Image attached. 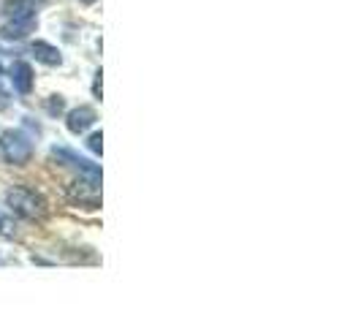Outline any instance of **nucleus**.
Segmentation results:
<instances>
[{"mask_svg": "<svg viewBox=\"0 0 361 326\" xmlns=\"http://www.w3.org/2000/svg\"><path fill=\"white\" fill-rule=\"evenodd\" d=\"M33 28H36V14H33L30 8H25V11L14 14V19H8V22L0 28V36L19 41V38L30 36V33H33Z\"/></svg>", "mask_w": 361, "mask_h": 326, "instance_id": "obj_5", "label": "nucleus"}, {"mask_svg": "<svg viewBox=\"0 0 361 326\" xmlns=\"http://www.w3.org/2000/svg\"><path fill=\"white\" fill-rule=\"evenodd\" d=\"M6 207H8V212L17 217H25V220H36V217H44L47 215V199L33 191V188H25V185H19V188H8L6 191Z\"/></svg>", "mask_w": 361, "mask_h": 326, "instance_id": "obj_1", "label": "nucleus"}, {"mask_svg": "<svg viewBox=\"0 0 361 326\" xmlns=\"http://www.w3.org/2000/svg\"><path fill=\"white\" fill-rule=\"evenodd\" d=\"M0 234L3 236H17V229H14V223L8 220V217L0 212Z\"/></svg>", "mask_w": 361, "mask_h": 326, "instance_id": "obj_10", "label": "nucleus"}, {"mask_svg": "<svg viewBox=\"0 0 361 326\" xmlns=\"http://www.w3.org/2000/svg\"><path fill=\"white\" fill-rule=\"evenodd\" d=\"M52 155L63 163V166H71V169H76L82 177L101 180V166H98V163H92V161H87V158H82V155H76V152H73V150H68V147H54Z\"/></svg>", "mask_w": 361, "mask_h": 326, "instance_id": "obj_4", "label": "nucleus"}, {"mask_svg": "<svg viewBox=\"0 0 361 326\" xmlns=\"http://www.w3.org/2000/svg\"><path fill=\"white\" fill-rule=\"evenodd\" d=\"M95 120H98V114H95V109L92 107H76L68 111L66 126H68L71 133H85L87 128L95 126Z\"/></svg>", "mask_w": 361, "mask_h": 326, "instance_id": "obj_6", "label": "nucleus"}, {"mask_svg": "<svg viewBox=\"0 0 361 326\" xmlns=\"http://www.w3.org/2000/svg\"><path fill=\"white\" fill-rule=\"evenodd\" d=\"M30 52L36 54L38 63H44V66H49V68H54V66H60V63H63V54H60V49H57V47H52V44H47V41H33Z\"/></svg>", "mask_w": 361, "mask_h": 326, "instance_id": "obj_8", "label": "nucleus"}, {"mask_svg": "<svg viewBox=\"0 0 361 326\" xmlns=\"http://www.w3.org/2000/svg\"><path fill=\"white\" fill-rule=\"evenodd\" d=\"M0 155L6 158V163L25 166L33 158V142L22 131H3L0 133Z\"/></svg>", "mask_w": 361, "mask_h": 326, "instance_id": "obj_2", "label": "nucleus"}, {"mask_svg": "<svg viewBox=\"0 0 361 326\" xmlns=\"http://www.w3.org/2000/svg\"><path fill=\"white\" fill-rule=\"evenodd\" d=\"M101 180H92V177H79L66 188V196L71 204L82 207V210H98L101 207Z\"/></svg>", "mask_w": 361, "mask_h": 326, "instance_id": "obj_3", "label": "nucleus"}, {"mask_svg": "<svg viewBox=\"0 0 361 326\" xmlns=\"http://www.w3.org/2000/svg\"><path fill=\"white\" fill-rule=\"evenodd\" d=\"M33 82H36V76H33L30 63L17 60V63L11 66V85H14V90H17L19 95H30V90H33Z\"/></svg>", "mask_w": 361, "mask_h": 326, "instance_id": "obj_7", "label": "nucleus"}, {"mask_svg": "<svg viewBox=\"0 0 361 326\" xmlns=\"http://www.w3.org/2000/svg\"><path fill=\"white\" fill-rule=\"evenodd\" d=\"M47 109H49V114H60V111H63V98H60V95H52V101L47 104Z\"/></svg>", "mask_w": 361, "mask_h": 326, "instance_id": "obj_11", "label": "nucleus"}, {"mask_svg": "<svg viewBox=\"0 0 361 326\" xmlns=\"http://www.w3.org/2000/svg\"><path fill=\"white\" fill-rule=\"evenodd\" d=\"M87 147H90V152L101 155V152H104V133H101V131L90 133V139H87Z\"/></svg>", "mask_w": 361, "mask_h": 326, "instance_id": "obj_9", "label": "nucleus"}]
</instances>
